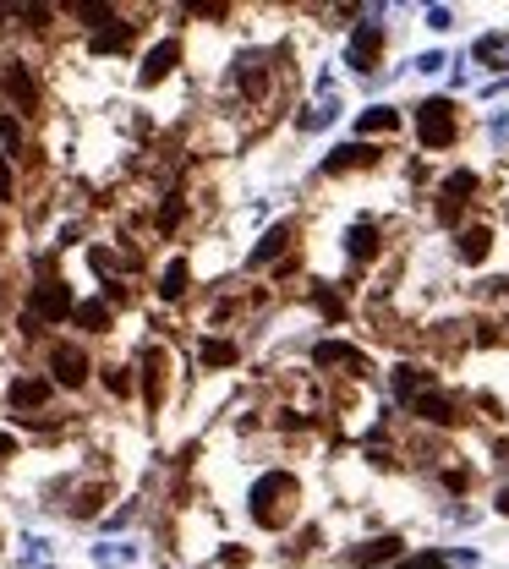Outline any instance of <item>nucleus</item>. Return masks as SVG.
<instances>
[{"instance_id":"29","label":"nucleus","mask_w":509,"mask_h":569,"mask_svg":"<svg viewBox=\"0 0 509 569\" xmlns=\"http://www.w3.org/2000/svg\"><path fill=\"white\" fill-rule=\"evenodd\" d=\"M99 378H105V389H110L115 400H132V389H137V384H132V372L115 367V362H105V367H99Z\"/></svg>"},{"instance_id":"25","label":"nucleus","mask_w":509,"mask_h":569,"mask_svg":"<svg viewBox=\"0 0 509 569\" xmlns=\"http://www.w3.org/2000/svg\"><path fill=\"white\" fill-rule=\"evenodd\" d=\"M153 291H159V301H181L186 291H192V263H186V258H170L165 269H159V284H153Z\"/></svg>"},{"instance_id":"4","label":"nucleus","mask_w":509,"mask_h":569,"mask_svg":"<svg viewBox=\"0 0 509 569\" xmlns=\"http://www.w3.org/2000/svg\"><path fill=\"white\" fill-rule=\"evenodd\" d=\"M6 405H12V422L22 427H55V384L39 372H17L6 389Z\"/></svg>"},{"instance_id":"8","label":"nucleus","mask_w":509,"mask_h":569,"mask_svg":"<svg viewBox=\"0 0 509 569\" xmlns=\"http://www.w3.org/2000/svg\"><path fill=\"white\" fill-rule=\"evenodd\" d=\"M476 192H482V175H476V170H450L438 181V219L460 230V214L476 203Z\"/></svg>"},{"instance_id":"39","label":"nucleus","mask_w":509,"mask_h":569,"mask_svg":"<svg viewBox=\"0 0 509 569\" xmlns=\"http://www.w3.org/2000/svg\"><path fill=\"white\" fill-rule=\"evenodd\" d=\"M493 515H504V520H509V482H498V487H493Z\"/></svg>"},{"instance_id":"17","label":"nucleus","mask_w":509,"mask_h":569,"mask_svg":"<svg viewBox=\"0 0 509 569\" xmlns=\"http://www.w3.org/2000/svg\"><path fill=\"white\" fill-rule=\"evenodd\" d=\"M433 384H438V372H427V367H417V362H400V367L389 372V394H395L400 410L417 400V394H427Z\"/></svg>"},{"instance_id":"30","label":"nucleus","mask_w":509,"mask_h":569,"mask_svg":"<svg viewBox=\"0 0 509 569\" xmlns=\"http://www.w3.org/2000/svg\"><path fill=\"white\" fill-rule=\"evenodd\" d=\"M400 569H455V564H450V553L427 548V553H405V558H400Z\"/></svg>"},{"instance_id":"26","label":"nucleus","mask_w":509,"mask_h":569,"mask_svg":"<svg viewBox=\"0 0 509 569\" xmlns=\"http://www.w3.org/2000/svg\"><path fill=\"white\" fill-rule=\"evenodd\" d=\"M198 362L203 367H236L241 362V345L236 339H219V334H203L198 339Z\"/></svg>"},{"instance_id":"28","label":"nucleus","mask_w":509,"mask_h":569,"mask_svg":"<svg viewBox=\"0 0 509 569\" xmlns=\"http://www.w3.org/2000/svg\"><path fill=\"white\" fill-rule=\"evenodd\" d=\"M438 487L450 493V498H466L471 493V471L466 465H438Z\"/></svg>"},{"instance_id":"20","label":"nucleus","mask_w":509,"mask_h":569,"mask_svg":"<svg viewBox=\"0 0 509 569\" xmlns=\"http://www.w3.org/2000/svg\"><path fill=\"white\" fill-rule=\"evenodd\" d=\"M105 498H110V482H105V477H99V482H82V487L67 493V515H72V520H93V515L105 510Z\"/></svg>"},{"instance_id":"18","label":"nucleus","mask_w":509,"mask_h":569,"mask_svg":"<svg viewBox=\"0 0 509 569\" xmlns=\"http://www.w3.org/2000/svg\"><path fill=\"white\" fill-rule=\"evenodd\" d=\"M181 66V39H159L148 55H143V66H137V82L143 88H153V82H165L170 72Z\"/></svg>"},{"instance_id":"42","label":"nucleus","mask_w":509,"mask_h":569,"mask_svg":"<svg viewBox=\"0 0 509 569\" xmlns=\"http://www.w3.org/2000/svg\"><path fill=\"white\" fill-rule=\"evenodd\" d=\"M504 219H509V203H504Z\"/></svg>"},{"instance_id":"36","label":"nucleus","mask_w":509,"mask_h":569,"mask_svg":"<svg viewBox=\"0 0 509 569\" xmlns=\"http://www.w3.org/2000/svg\"><path fill=\"white\" fill-rule=\"evenodd\" d=\"M476 296H488V301L509 296V274H493V279H482V284H476Z\"/></svg>"},{"instance_id":"32","label":"nucleus","mask_w":509,"mask_h":569,"mask_svg":"<svg viewBox=\"0 0 509 569\" xmlns=\"http://www.w3.org/2000/svg\"><path fill=\"white\" fill-rule=\"evenodd\" d=\"M312 301H317V312H324V318H345V296H334V291H312Z\"/></svg>"},{"instance_id":"41","label":"nucleus","mask_w":509,"mask_h":569,"mask_svg":"<svg viewBox=\"0 0 509 569\" xmlns=\"http://www.w3.org/2000/svg\"><path fill=\"white\" fill-rule=\"evenodd\" d=\"M0 301H6V274H0Z\"/></svg>"},{"instance_id":"10","label":"nucleus","mask_w":509,"mask_h":569,"mask_svg":"<svg viewBox=\"0 0 509 569\" xmlns=\"http://www.w3.org/2000/svg\"><path fill=\"white\" fill-rule=\"evenodd\" d=\"M231 88L241 93L247 105H263V99H269V88H274V66H269V55H263V50L236 55V66H231Z\"/></svg>"},{"instance_id":"23","label":"nucleus","mask_w":509,"mask_h":569,"mask_svg":"<svg viewBox=\"0 0 509 569\" xmlns=\"http://www.w3.org/2000/svg\"><path fill=\"white\" fill-rule=\"evenodd\" d=\"M132 34H137V22H132V17L121 12V17H115L110 27H99V34L88 39V50H93V55H121L126 44H132Z\"/></svg>"},{"instance_id":"38","label":"nucleus","mask_w":509,"mask_h":569,"mask_svg":"<svg viewBox=\"0 0 509 569\" xmlns=\"http://www.w3.org/2000/svg\"><path fill=\"white\" fill-rule=\"evenodd\" d=\"M450 564H455V569H476V564H482V553H476V548H455Z\"/></svg>"},{"instance_id":"33","label":"nucleus","mask_w":509,"mask_h":569,"mask_svg":"<svg viewBox=\"0 0 509 569\" xmlns=\"http://www.w3.org/2000/svg\"><path fill=\"white\" fill-rule=\"evenodd\" d=\"M422 22L433 27V34H450V27H455V12H450V6H427V12H422Z\"/></svg>"},{"instance_id":"3","label":"nucleus","mask_w":509,"mask_h":569,"mask_svg":"<svg viewBox=\"0 0 509 569\" xmlns=\"http://www.w3.org/2000/svg\"><path fill=\"white\" fill-rule=\"evenodd\" d=\"M72 312H77L72 284L50 269V258H39V279L27 284V307H22V318H27V323H72Z\"/></svg>"},{"instance_id":"43","label":"nucleus","mask_w":509,"mask_h":569,"mask_svg":"<svg viewBox=\"0 0 509 569\" xmlns=\"http://www.w3.org/2000/svg\"><path fill=\"white\" fill-rule=\"evenodd\" d=\"M0 236H6V225H0Z\"/></svg>"},{"instance_id":"2","label":"nucleus","mask_w":509,"mask_h":569,"mask_svg":"<svg viewBox=\"0 0 509 569\" xmlns=\"http://www.w3.org/2000/svg\"><path fill=\"white\" fill-rule=\"evenodd\" d=\"M411 121H417L422 153H450V148H460V137H466V121H460V110H455L450 93H433V99H422Z\"/></svg>"},{"instance_id":"34","label":"nucleus","mask_w":509,"mask_h":569,"mask_svg":"<svg viewBox=\"0 0 509 569\" xmlns=\"http://www.w3.org/2000/svg\"><path fill=\"white\" fill-rule=\"evenodd\" d=\"M0 203H17V170L6 153H0Z\"/></svg>"},{"instance_id":"22","label":"nucleus","mask_w":509,"mask_h":569,"mask_svg":"<svg viewBox=\"0 0 509 569\" xmlns=\"http://www.w3.org/2000/svg\"><path fill=\"white\" fill-rule=\"evenodd\" d=\"M395 132H400V110H395V105H372V110L356 115V137H362V143H372V137H395Z\"/></svg>"},{"instance_id":"7","label":"nucleus","mask_w":509,"mask_h":569,"mask_svg":"<svg viewBox=\"0 0 509 569\" xmlns=\"http://www.w3.org/2000/svg\"><path fill=\"white\" fill-rule=\"evenodd\" d=\"M44 367H50V384L55 389H82L88 378H93V356L82 351L77 339H55L50 351H44Z\"/></svg>"},{"instance_id":"19","label":"nucleus","mask_w":509,"mask_h":569,"mask_svg":"<svg viewBox=\"0 0 509 569\" xmlns=\"http://www.w3.org/2000/svg\"><path fill=\"white\" fill-rule=\"evenodd\" d=\"M455 258H460L466 269L488 263V258H493V225H476V219H471V225H460V230H455Z\"/></svg>"},{"instance_id":"14","label":"nucleus","mask_w":509,"mask_h":569,"mask_svg":"<svg viewBox=\"0 0 509 569\" xmlns=\"http://www.w3.org/2000/svg\"><path fill=\"white\" fill-rule=\"evenodd\" d=\"M400 558H405V536H395V531L367 536V542H356V548H345V553H340V564H356V569H372V564H400Z\"/></svg>"},{"instance_id":"27","label":"nucleus","mask_w":509,"mask_h":569,"mask_svg":"<svg viewBox=\"0 0 509 569\" xmlns=\"http://www.w3.org/2000/svg\"><path fill=\"white\" fill-rule=\"evenodd\" d=\"M329 121H340V93H329V99H317L296 115V132H324Z\"/></svg>"},{"instance_id":"31","label":"nucleus","mask_w":509,"mask_h":569,"mask_svg":"<svg viewBox=\"0 0 509 569\" xmlns=\"http://www.w3.org/2000/svg\"><path fill=\"white\" fill-rule=\"evenodd\" d=\"M93 558H99L105 569H121V564L137 558V548H132V542H115V548H93Z\"/></svg>"},{"instance_id":"5","label":"nucleus","mask_w":509,"mask_h":569,"mask_svg":"<svg viewBox=\"0 0 509 569\" xmlns=\"http://www.w3.org/2000/svg\"><path fill=\"white\" fill-rule=\"evenodd\" d=\"M384 6H367L362 22L351 27V39H345V66H351L356 77H372V66L384 60Z\"/></svg>"},{"instance_id":"9","label":"nucleus","mask_w":509,"mask_h":569,"mask_svg":"<svg viewBox=\"0 0 509 569\" xmlns=\"http://www.w3.org/2000/svg\"><path fill=\"white\" fill-rule=\"evenodd\" d=\"M312 367L329 372V378H367L372 372L367 351H356V345H345V339H317L312 345Z\"/></svg>"},{"instance_id":"12","label":"nucleus","mask_w":509,"mask_h":569,"mask_svg":"<svg viewBox=\"0 0 509 569\" xmlns=\"http://www.w3.org/2000/svg\"><path fill=\"white\" fill-rule=\"evenodd\" d=\"M296 241H301V225H296V219H279V225H269V230H263V241L247 252V269L258 274V269L279 263L285 252H296Z\"/></svg>"},{"instance_id":"35","label":"nucleus","mask_w":509,"mask_h":569,"mask_svg":"<svg viewBox=\"0 0 509 569\" xmlns=\"http://www.w3.org/2000/svg\"><path fill=\"white\" fill-rule=\"evenodd\" d=\"M411 66H417L422 77H433V72H443V66H450V60H443V50H427V55H417V60H411Z\"/></svg>"},{"instance_id":"15","label":"nucleus","mask_w":509,"mask_h":569,"mask_svg":"<svg viewBox=\"0 0 509 569\" xmlns=\"http://www.w3.org/2000/svg\"><path fill=\"white\" fill-rule=\"evenodd\" d=\"M165 394H170V351L165 345H148L143 351V400H148V410L165 405Z\"/></svg>"},{"instance_id":"16","label":"nucleus","mask_w":509,"mask_h":569,"mask_svg":"<svg viewBox=\"0 0 509 569\" xmlns=\"http://www.w3.org/2000/svg\"><path fill=\"white\" fill-rule=\"evenodd\" d=\"M345 258H351L356 269L378 263V258H384V225H378V219H356V225L345 230Z\"/></svg>"},{"instance_id":"24","label":"nucleus","mask_w":509,"mask_h":569,"mask_svg":"<svg viewBox=\"0 0 509 569\" xmlns=\"http://www.w3.org/2000/svg\"><path fill=\"white\" fill-rule=\"evenodd\" d=\"M471 66H509V27H493V34H482L471 44Z\"/></svg>"},{"instance_id":"6","label":"nucleus","mask_w":509,"mask_h":569,"mask_svg":"<svg viewBox=\"0 0 509 569\" xmlns=\"http://www.w3.org/2000/svg\"><path fill=\"white\" fill-rule=\"evenodd\" d=\"M405 410H411V417H417L427 433H455V427L466 422V405H460V394H450L443 384H433L427 394H417Z\"/></svg>"},{"instance_id":"37","label":"nucleus","mask_w":509,"mask_h":569,"mask_svg":"<svg viewBox=\"0 0 509 569\" xmlns=\"http://www.w3.org/2000/svg\"><path fill=\"white\" fill-rule=\"evenodd\" d=\"M44 548H50L44 536H27V542H22V564H39V558H44Z\"/></svg>"},{"instance_id":"40","label":"nucleus","mask_w":509,"mask_h":569,"mask_svg":"<svg viewBox=\"0 0 509 569\" xmlns=\"http://www.w3.org/2000/svg\"><path fill=\"white\" fill-rule=\"evenodd\" d=\"M493 455H498V465H504V471H509V438H504V444H498V449H493Z\"/></svg>"},{"instance_id":"11","label":"nucleus","mask_w":509,"mask_h":569,"mask_svg":"<svg viewBox=\"0 0 509 569\" xmlns=\"http://www.w3.org/2000/svg\"><path fill=\"white\" fill-rule=\"evenodd\" d=\"M0 93H6L12 115H34L39 110V82L27 72V60H0Z\"/></svg>"},{"instance_id":"21","label":"nucleus","mask_w":509,"mask_h":569,"mask_svg":"<svg viewBox=\"0 0 509 569\" xmlns=\"http://www.w3.org/2000/svg\"><path fill=\"white\" fill-rule=\"evenodd\" d=\"M110 323H115V301H105V296H88L72 312V329H82V334H105Z\"/></svg>"},{"instance_id":"13","label":"nucleus","mask_w":509,"mask_h":569,"mask_svg":"<svg viewBox=\"0 0 509 569\" xmlns=\"http://www.w3.org/2000/svg\"><path fill=\"white\" fill-rule=\"evenodd\" d=\"M384 165V148L378 143H340V148H329L324 153V175H356V170H378Z\"/></svg>"},{"instance_id":"1","label":"nucleus","mask_w":509,"mask_h":569,"mask_svg":"<svg viewBox=\"0 0 509 569\" xmlns=\"http://www.w3.org/2000/svg\"><path fill=\"white\" fill-rule=\"evenodd\" d=\"M247 515H252L258 531H291L296 515H301V482H296V471H285V465L258 471V482L247 487Z\"/></svg>"}]
</instances>
